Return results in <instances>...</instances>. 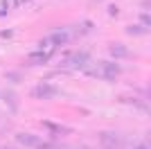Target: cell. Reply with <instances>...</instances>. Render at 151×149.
<instances>
[{"mask_svg": "<svg viewBox=\"0 0 151 149\" xmlns=\"http://www.w3.org/2000/svg\"><path fill=\"white\" fill-rule=\"evenodd\" d=\"M65 43H70V30L59 27V30H52L50 36L45 38V41H41V48L50 45V48L54 50V48H61V45H65Z\"/></svg>", "mask_w": 151, "mask_h": 149, "instance_id": "obj_1", "label": "cell"}, {"mask_svg": "<svg viewBox=\"0 0 151 149\" xmlns=\"http://www.w3.org/2000/svg\"><path fill=\"white\" fill-rule=\"evenodd\" d=\"M16 142L23 145V147H29V149H50V145L43 142L38 136H34V133H27V131H20V133H16Z\"/></svg>", "mask_w": 151, "mask_h": 149, "instance_id": "obj_2", "label": "cell"}, {"mask_svg": "<svg viewBox=\"0 0 151 149\" xmlns=\"http://www.w3.org/2000/svg\"><path fill=\"white\" fill-rule=\"evenodd\" d=\"M59 95V88L52 86V84H38V86L32 88V97L36 99H50V97H57Z\"/></svg>", "mask_w": 151, "mask_h": 149, "instance_id": "obj_3", "label": "cell"}, {"mask_svg": "<svg viewBox=\"0 0 151 149\" xmlns=\"http://www.w3.org/2000/svg\"><path fill=\"white\" fill-rule=\"evenodd\" d=\"M90 61V54L88 52H72V54L65 56V66H70V68H86Z\"/></svg>", "mask_w": 151, "mask_h": 149, "instance_id": "obj_4", "label": "cell"}, {"mask_svg": "<svg viewBox=\"0 0 151 149\" xmlns=\"http://www.w3.org/2000/svg\"><path fill=\"white\" fill-rule=\"evenodd\" d=\"M122 72V66L115 61H101V77L106 81H115Z\"/></svg>", "mask_w": 151, "mask_h": 149, "instance_id": "obj_5", "label": "cell"}, {"mask_svg": "<svg viewBox=\"0 0 151 149\" xmlns=\"http://www.w3.org/2000/svg\"><path fill=\"white\" fill-rule=\"evenodd\" d=\"M99 142L104 149H115L117 145H120V138L115 136L113 131H101L99 133Z\"/></svg>", "mask_w": 151, "mask_h": 149, "instance_id": "obj_6", "label": "cell"}, {"mask_svg": "<svg viewBox=\"0 0 151 149\" xmlns=\"http://www.w3.org/2000/svg\"><path fill=\"white\" fill-rule=\"evenodd\" d=\"M52 52L54 50H36L29 54V63H47L52 59Z\"/></svg>", "mask_w": 151, "mask_h": 149, "instance_id": "obj_7", "label": "cell"}, {"mask_svg": "<svg viewBox=\"0 0 151 149\" xmlns=\"http://www.w3.org/2000/svg\"><path fill=\"white\" fill-rule=\"evenodd\" d=\"M108 52H111L113 59H124V56H129V50H126V45H122V43H111Z\"/></svg>", "mask_w": 151, "mask_h": 149, "instance_id": "obj_8", "label": "cell"}, {"mask_svg": "<svg viewBox=\"0 0 151 149\" xmlns=\"http://www.w3.org/2000/svg\"><path fill=\"white\" fill-rule=\"evenodd\" d=\"M43 127H45V129H50V131H57V133H70L68 127H61V124L50 122V120H43Z\"/></svg>", "mask_w": 151, "mask_h": 149, "instance_id": "obj_9", "label": "cell"}, {"mask_svg": "<svg viewBox=\"0 0 151 149\" xmlns=\"http://www.w3.org/2000/svg\"><path fill=\"white\" fill-rule=\"evenodd\" d=\"M149 27H142V25H129L126 27V34H131V36H140V34H147Z\"/></svg>", "mask_w": 151, "mask_h": 149, "instance_id": "obj_10", "label": "cell"}, {"mask_svg": "<svg viewBox=\"0 0 151 149\" xmlns=\"http://www.w3.org/2000/svg\"><path fill=\"white\" fill-rule=\"evenodd\" d=\"M2 99H5V102H7V106H9L12 111H16V108H18V102L14 99V93H9V90H7V93L2 95Z\"/></svg>", "mask_w": 151, "mask_h": 149, "instance_id": "obj_11", "label": "cell"}, {"mask_svg": "<svg viewBox=\"0 0 151 149\" xmlns=\"http://www.w3.org/2000/svg\"><path fill=\"white\" fill-rule=\"evenodd\" d=\"M140 23L145 27H151V14H140Z\"/></svg>", "mask_w": 151, "mask_h": 149, "instance_id": "obj_12", "label": "cell"}, {"mask_svg": "<svg viewBox=\"0 0 151 149\" xmlns=\"http://www.w3.org/2000/svg\"><path fill=\"white\" fill-rule=\"evenodd\" d=\"M0 36H2V38H9V36H12V30H5L2 34H0Z\"/></svg>", "mask_w": 151, "mask_h": 149, "instance_id": "obj_13", "label": "cell"}, {"mask_svg": "<svg viewBox=\"0 0 151 149\" xmlns=\"http://www.w3.org/2000/svg\"><path fill=\"white\" fill-rule=\"evenodd\" d=\"M135 149H147V147H145V145H140V147H135Z\"/></svg>", "mask_w": 151, "mask_h": 149, "instance_id": "obj_14", "label": "cell"}, {"mask_svg": "<svg viewBox=\"0 0 151 149\" xmlns=\"http://www.w3.org/2000/svg\"><path fill=\"white\" fill-rule=\"evenodd\" d=\"M149 97H151V88H149Z\"/></svg>", "mask_w": 151, "mask_h": 149, "instance_id": "obj_15", "label": "cell"}]
</instances>
